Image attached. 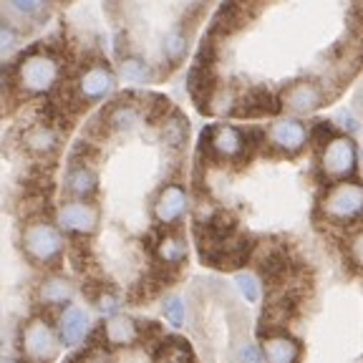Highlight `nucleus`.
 <instances>
[{"label": "nucleus", "instance_id": "f257e3e1", "mask_svg": "<svg viewBox=\"0 0 363 363\" xmlns=\"http://www.w3.org/2000/svg\"><path fill=\"white\" fill-rule=\"evenodd\" d=\"M318 215L333 227H358L363 222V179L330 182L318 199Z\"/></svg>", "mask_w": 363, "mask_h": 363}, {"label": "nucleus", "instance_id": "f03ea898", "mask_svg": "<svg viewBox=\"0 0 363 363\" xmlns=\"http://www.w3.org/2000/svg\"><path fill=\"white\" fill-rule=\"evenodd\" d=\"M61 58L45 48H35V51L26 53L16 66V86L26 96H45V94L56 91V86L61 84Z\"/></svg>", "mask_w": 363, "mask_h": 363}, {"label": "nucleus", "instance_id": "7ed1b4c3", "mask_svg": "<svg viewBox=\"0 0 363 363\" xmlns=\"http://www.w3.org/2000/svg\"><path fill=\"white\" fill-rule=\"evenodd\" d=\"M63 230L56 222L45 220V217H33L23 225L21 233V247L33 265L38 267H53L61 262L66 252V238Z\"/></svg>", "mask_w": 363, "mask_h": 363}, {"label": "nucleus", "instance_id": "20e7f679", "mask_svg": "<svg viewBox=\"0 0 363 363\" xmlns=\"http://www.w3.org/2000/svg\"><path fill=\"white\" fill-rule=\"evenodd\" d=\"M358 159H361V149L346 131H333L325 142L318 144V169L328 184L356 177Z\"/></svg>", "mask_w": 363, "mask_h": 363}, {"label": "nucleus", "instance_id": "39448f33", "mask_svg": "<svg viewBox=\"0 0 363 363\" xmlns=\"http://www.w3.org/2000/svg\"><path fill=\"white\" fill-rule=\"evenodd\" d=\"M58 328L43 315L28 318L21 328V353L26 363H53L61 353Z\"/></svg>", "mask_w": 363, "mask_h": 363}, {"label": "nucleus", "instance_id": "423d86ee", "mask_svg": "<svg viewBox=\"0 0 363 363\" xmlns=\"http://www.w3.org/2000/svg\"><path fill=\"white\" fill-rule=\"evenodd\" d=\"M204 152L220 164H238L250 154V136L238 124H212L202 136Z\"/></svg>", "mask_w": 363, "mask_h": 363}, {"label": "nucleus", "instance_id": "0eeeda50", "mask_svg": "<svg viewBox=\"0 0 363 363\" xmlns=\"http://www.w3.org/2000/svg\"><path fill=\"white\" fill-rule=\"evenodd\" d=\"M116 89V74L113 68L104 61H91L79 71L74 81V101L79 106H89V104H101Z\"/></svg>", "mask_w": 363, "mask_h": 363}, {"label": "nucleus", "instance_id": "6e6552de", "mask_svg": "<svg viewBox=\"0 0 363 363\" xmlns=\"http://www.w3.org/2000/svg\"><path fill=\"white\" fill-rule=\"evenodd\" d=\"M267 147H272L278 154L285 157H293V154H301L303 149L311 142V126L301 119V116H278L272 119L270 124L262 131Z\"/></svg>", "mask_w": 363, "mask_h": 363}, {"label": "nucleus", "instance_id": "1a4fd4ad", "mask_svg": "<svg viewBox=\"0 0 363 363\" xmlns=\"http://www.w3.org/2000/svg\"><path fill=\"white\" fill-rule=\"evenodd\" d=\"M56 225L61 227L66 235L91 238V235H96L99 225H101V210H99V204L91 202V199L68 197L56 210Z\"/></svg>", "mask_w": 363, "mask_h": 363}, {"label": "nucleus", "instance_id": "9d476101", "mask_svg": "<svg viewBox=\"0 0 363 363\" xmlns=\"http://www.w3.org/2000/svg\"><path fill=\"white\" fill-rule=\"evenodd\" d=\"M154 222L164 230H177L189 215V192L179 182H169L159 189L152 202Z\"/></svg>", "mask_w": 363, "mask_h": 363}, {"label": "nucleus", "instance_id": "9b49d317", "mask_svg": "<svg viewBox=\"0 0 363 363\" xmlns=\"http://www.w3.org/2000/svg\"><path fill=\"white\" fill-rule=\"evenodd\" d=\"M280 108L288 111L290 116H308V113H315L318 108H323L328 101V94L318 81H293L290 86H285L278 94Z\"/></svg>", "mask_w": 363, "mask_h": 363}, {"label": "nucleus", "instance_id": "f8f14e48", "mask_svg": "<svg viewBox=\"0 0 363 363\" xmlns=\"http://www.w3.org/2000/svg\"><path fill=\"white\" fill-rule=\"evenodd\" d=\"M101 338L108 348H134L136 343L144 340V328L139 320H134L131 315L116 313L108 315L101 325Z\"/></svg>", "mask_w": 363, "mask_h": 363}, {"label": "nucleus", "instance_id": "ddd939ff", "mask_svg": "<svg viewBox=\"0 0 363 363\" xmlns=\"http://www.w3.org/2000/svg\"><path fill=\"white\" fill-rule=\"evenodd\" d=\"M56 328H58V335H61V343L66 348H76L81 346L91 333V315L84 306H71L61 308L58 313V320H56Z\"/></svg>", "mask_w": 363, "mask_h": 363}, {"label": "nucleus", "instance_id": "4468645a", "mask_svg": "<svg viewBox=\"0 0 363 363\" xmlns=\"http://www.w3.org/2000/svg\"><path fill=\"white\" fill-rule=\"evenodd\" d=\"M260 353L265 363H301L303 346L285 330H267L262 333Z\"/></svg>", "mask_w": 363, "mask_h": 363}, {"label": "nucleus", "instance_id": "2eb2a0df", "mask_svg": "<svg viewBox=\"0 0 363 363\" xmlns=\"http://www.w3.org/2000/svg\"><path fill=\"white\" fill-rule=\"evenodd\" d=\"M63 189H66L68 197L76 199H91L99 192V174L96 169L86 162H76L66 169L63 177Z\"/></svg>", "mask_w": 363, "mask_h": 363}, {"label": "nucleus", "instance_id": "dca6fc26", "mask_svg": "<svg viewBox=\"0 0 363 363\" xmlns=\"http://www.w3.org/2000/svg\"><path fill=\"white\" fill-rule=\"evenodd\" d=\"M154 257H157V262L162 267H172V270L182 267L189 257L187 238L182 233H177V230H167V233L157 240V245H154Z\"/></svg>", "mask_w": 363, "mask_h": 363}, {"label": "nucleus", "instance_id": "f3484780", "mask_svg": "<svg viewBox=\"0 0 363 363\" xmlns=\"http://www.w3.org/2000/svg\"><path fill=\"white\" fill-rule=\"evenodd\" d=\"M76 285L63 275H48L38 283L35 298L43 308H66L74 303Z\"/></svg>", "mask_w": 363, "mask_h": 363}, {"label": "nucleus", "instance_id": "a211bd4d", "mask_svg": "<svg viewBox=\"0 0 363 363\" xmlns=\"http://www.w3.org/2000/svg\"><path fill=\"white\" fill-rule=\"evenodd\" d=\"M144 111H147V108L136 101H116L104 113V124H106V129L126 134V131H134L136 126L142 124Z\"/></svg>", "mask_w": 363, "mask_h": 363}, {"label": "nucleus", "instance_id": "6ab92c4d", "mask_svg": "<svg viewBox=\"0 0 363 363\" xmlns=\"http://www.w3.org/2000/svg\"><path fill=\"white\" fill-rule=\"evenodd\" d=\"M58 144L61 134L51 124H33L23 131V147L35 157H51L53 152H58Z\"/></svg>", "mask_w": 363, "mask_h": 363}, {"label": "nucleus", "instance_id": "aec40b11", "mask_svg": "<svg viewBox=\"0 0 363 363\" xmlns=\"http://www.w3.org/2000/svg\"><path fill=\"white\" fill-rule=\"evenodd\" d=\"M159 136L169 149H182L189 139V121L184 119V113L179 111H167L159 121Z\"/></svg>", "mask_w": 363, "mask_h": 363}, {"label": "nucleus", "instance_id": "412c9836", "mask_svg": "<svg viewBox=\"0 0 363 363\" xmlns=\"http://www.w3.org/2000/svg\"><path fill=\"white\" fill-rule=\"evenodd\" d=\"M154 363H194V351L187 338L167 335L157 343Z\"/></svg>", "mask_w": 363, "mask_h": 363}, {"label": "nucleus", "instance_id": "4be33fe9", "mask_svg": "<svg viewBox=\"0 0 363 363\" xmlns=\"http://www.w3.org/2000/svg\"><path fill=\"white\" fill-rule=\"evenodd\" d=\"M116 74H119L121 81L134 86H144L154 81V68L142 56H124L116 66Z\"/></svg>", "mask_w": 363, "mask_h": 363}, {"label": "nucleus", "instance_id": "5701e85b", "mask_svg": "<svg viewBox=\"0 0 363 363\" xmlns=\"http://www.w3.org/2000/svg\"><path fill=\"white\" fill-rule=\"evenodd\" d=\"M162 51H164V58L169 63H182L187 58L189 51V38L184 33V28H172L169 33L164 35V45H162Z\"/></svg>", "mask_w": 363, "mask_h": 363}, {"label": "nucleus", "instance_id": "b1692460", "mask_svg": "<svg viewBox=\"0 0 363 363\" xmlns=\"http://www.w3.org/2000/svg\"><path fill=\"white\" fill-rule=\"evenodd\" d=\"M262 278L257 275V272H250V270H240L238 275H235V288L240 290V295H242L247 303H260L262 301Z\"/></svg>", "mask_w": 363, "mask_h": 363}, {"label": "nucleus", "instance_id": "393cba45", "mask_svg": "<svg viewBox=\"0 0 363 363\" xmlns=\"http://www.w3.org/2000/svg\"><path fill=\"white\" fill-rule=\"evenodd\" d=\"M162 311H164L167 323H169L172 328H182V325L187 323V306H184V301H182L179 295H172V298H167Z\"/></svg>", "mask_w": 363, "mask_h": 363}, {"label": "nucleus", "instance_id": "a878e982", "mask_svg": "<svg viewBox=\"0 0 363 363\" xmlns=\"http://www.w3.org/2000/svg\"><path fill=\"white\" fill-rule=\"evenodd\" d=\"M346 255H348V260H351V265L363 272V225L353 227L351 235H348Z\"/></svg>", "mask_w": 363, "mask_h": 363}, {"label": "nucleus", "instance_id": "bb28decb", "mask_svg": "<svg viewBox=\"0 0 363 363\" xmlns=\"http://www.w3.org/2000/svg\"><path fill=\"white\" fill-rule=\"evenodd\" d=\"M94 306H96V311L101 313L104 318H108V315H116V313H121V298L113 290H108V288H104L101 293L94 298Z\"/></svg>", "mask_w": 363, "mask_h": 363}, {"label": "nucleus", "instance_id": "cd10ccee", "mask_svg": "<svg viewBox=\"0 0 363 363\" xmlns=\"http://www.w3.org/2000/svg\"><path fill=\"white\" fill-rule=\"evenodd\" d=\"M18 45V30L11 23H0V58L8 56Z\"/></svg>", "mask_w": 363, "mask_h": 363}, {"label": "nucleus", "instance_id": "c85d7f7f", "mask_svg": "<svg viewBox=\"0 0 363 363\" xmlns=\"http://www.w3.org/2000/svg\"><path fill=\"white\" fill-rule=\"evenodd\" d=\"M11 6L16 13H21V16H38L40 11H43L45 0H11Z\"/></svg>", "mask_w": 363, "mask_h": 363}, {"label": "nucleus", "instance_id": "c756f323", "mask_svg": "<svg viewBox=\"0 0 363 363\" xmlns=\"http://www.w3.org/2000/svg\"><path fill=\"white\" fill-rule=\"evenodd\" d=\"M335 124H338V129L346 131V134H356V131L361 129V121H358L351 111H346V108H343V111H338V116H335Z\"/></svg>", "mask_w": 363, "mask_h": 363}, {"label": "nucleus", "instance_id": "7c9ffc66", "mask_svg": "<svg viewBox=\"0 0 363 363\" xmlns=\"http://www.w3.org/2000/svg\"><path fill=\"white\" fill-rule=\"evenodd\" d=\"M0 363H26V361H18V358H11V356H0Z\"/></svg>", "mask_w": 363, "mask_h": 363}, {"label": "nucleus", "instance_id": "2f4dec72", "mask_svg": "<svg viewBox=\"0 0 363 363\" xmlns=\"http://www.w3.org/2000/svg\"><path fill=\"white\" fill-rule=\"evenodd\" d=\"M0 86H3V71H0Z\"/></svg>", "mask_w": 363, "mask_h": 363}, {"label": "nucleus", "instance_id": "473e14b6", "mask_svg": "<svg viewBox=\"0 0 363 363\" xmlns=\"http://www.w3.org/2000/svg\"><path fill=\"white\" fill-rule=\"evenodd\" d=\"M361 162H363V147H361Z\"/></svg>", "mask_w": 363, "mask_h": 363}]
</instances>
